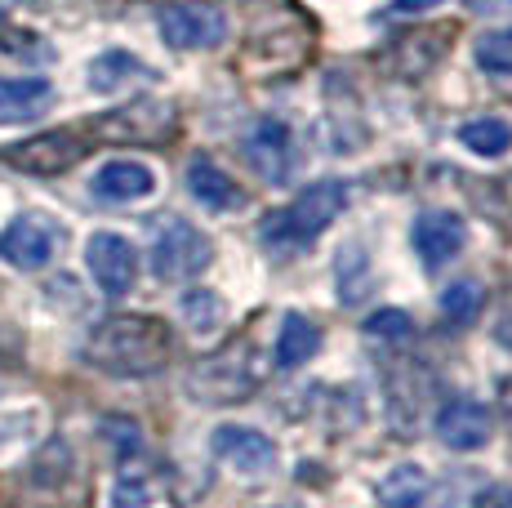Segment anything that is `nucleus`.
<instances>
[{
	"instance_id": "obj_13",
	"label": "nucleus",
	"mask_w": 512,
	"mask_h": 508,
	"mask_svg": "<svg viewBox=\"0 0 512 508\" xmlns=\"http://www.w3.org/2000/svg\"><path fill=\"white\" fill-rule=\"evenodd\" d=\"M490 433H495V419L472 397H455V402L437 410V437L450 451H477V446L490 442Z\"/></svg>"
},
{
	"instance_id": "obj_30",
	"label": "nucleus",
	"mask_w": 512,
	"mask_h": 508,
	"mask_svg": "<svg viewBox=\"0 0 512 508\" xmlns=\"http://www.w3.org/2000/svg\"><path fill=\"white\" fill-rule=\"evenodd\" d=\"M499 410H504L508 424H512V375L504 379V384H499Z\"/></svg>"
},
{
	"instance_id": "obj_1",
	"label": "nucleus",
	"mask_w": 512,
	"mask_h": 508,
	"mask_svg": "<svg viewBox=\"0 0 512 508\" xmlns=\"http://www.w3.org/2000/svg\"><path fill=\"white\" fill-rule=\"evenodd\" d=\"M174 335L161 317H139V312H121L94 326L90 344H85V361L103 375L116 379H143L170 361Z\"/></svg>"
},
{
	"instance_id": "obj_29",
	"label": "nucleus",
	"mask_w": 512,
	"mask_h": 508,
	"mask_svg": "<svg viewBox=\"0 0 512 508\" xmlns=\"http://www.w3.org/2000/svg\"><path fill=\"white\" fill-rule=\"evenodd\" d=\"M495 339H499V348H508L512 353V308L499 317V326H495Z\"/></svg>"
},
{
	"instance_id": "obj_31",
	"label": "nucleus",
	"mask_w": 512,
	"mask_h": 508,
	"mask_svg": "<svg viewBox=\"0 0 512 508\" xmlns=\"http://www.w3.org/2000/svg\"><path fill=\"white\" fill-rule=\"evenodd\" d=\"M18 0H0V18H9V9H14Z\"/></svg>"
},
{
	"instance_id": "obj_12",
	"label": "nucleus",
	"mask_w": 512,
	"mask_h": 508,
	"mask_svg": "<svg viewBox=\"0 0 512 508\" xmlns=\"http://www.w3.org/2000/svg\"><path fill=\"white\" fill-rule=\"evenodd\" d=\"M170 116H174V107H170V103L139 99V103L121 107V112H112V116H98L94 130L103 134V139L152 143V139H165V134H170Z\"/></svg>"
},
{
	"instance_id": "obj_28",
	"label": "nucleus",
	"mask_w": 512,
	"mask_h": 508,
	"mask_svg": "<svg viewBox=\"0 0 512 508\" xmlns=\"http://www.w3.org/2000/svg\"><path fill=\"white\" fill-rule=\"evenodd\" d=\"M477 508H512V491H504V486H490V491H481Z\"/></svg>"
},
{
	"instance_id": "obj_9",
	"label": "nucleus",
	"mask_w": 512,
	"mask_h": 508,
	"mask_svg": "<svg viewBox=\"0 0 512 508\" xmlns=\"http://www.w3.org/2000/svg\"><path fill=\"white\" fill-rule=\"evenodd\" d=\"M210 446H214V455H219V464H228L232 473L263 477V473L277 468V446H272V437H263L259 428L223 424Z\"/></svg>"
},
{
	"instance_id": "obj_20",
	"label": "nucleus",
	"mask_w": 512,
	"mask_h": 508,
	"mask_svg": "<svg viewBox=\"0 0 512 508\" xmlns=\"http://www.w3.org/2000/svg\"><path fill=\"white\" fill-rule=\"evenodd\" d=\"M459 139L477 156H504L512 148V125L499 121V116H477V121H468L464 130H459Z\"/></svg>"
},
{
	"instance_id": "obj_5",
	"label": "nucleus",
	"mask_w": 512,
	"mask_h": 508,
	"mask_svg": "<svg viewBox=\"0 0 512 508\" xmlns=\"http://www.w3.org/2000/svg\"><path fill=\"white\" fill-rule=\"evenodd\" d=\"M58 246H63V228L49 214H18L5 232H0V259L14 263L23 272H41L54 263Z\"/></svg>"
},
{
	"instance_id": "obj_19",
	"label": "nucleus",
	"mask_w": 512,
	"mask_h": 508,
	"mask_svg": "<svg viewBox=\"0 0 512 508\" xmlns=\"http://www.w3.org/2000/svg\"><path fill=\"white\" fill-rule=\"evenodd\" d=\"M428 491H432L428 473H423L419 464H401V468H392V473L383 477L374 495H379L383 508H423L428 504Z\"/></svg>"
},
{
	"instance_id": "obj_3",
	"label": "nucleus",
	"mask_w": 512,
	"mask_h": 508,
	"mask_svg": "<svg viewBox=\"0 0 512 508\" xmlns=\"http://www.w3.org/2000/svg\"><path fill=\"white\" fill-rule=\"evenodd\" d=\"M259 379H263V366L254 361V348L232 344L187 370V393L205 406H232L259 393Z\"/></svg>"
},
{
	"instance_id": "obj_6",
	"label": "nucleus",
	"mask_w": 512,
	"mask_h": 508,
	"mask_svg": "<svg viewBox=\"0 0 512 508\" xmlns=\"http://www.w3.org/2000/svg\"><path fill=\"white\" fill-rule=\"evenodd\" d=\"M156 27H161L170 50H214V45H223V36H228V18L214 5H201V0L165 5Z\"/></svg>"
},
{
	"instance_id": "obj_23",
	"label": "nucleus",
	"mask_w": 512,
	"mask_h": 508,
	"mask_svg": "<svg viewBox=\"0 0 512 508\" xmlns=\"http://www.w3.org/2000/svg\"><path fill=\"white\" fill-rule=\"evenodd\" d=\"M152 495H156V491H152V477H147V468L130 455V464H125L121 477H116L112 504H116V508H143L147 500H152Z\"/></svg>"
},
{
	"instance_id": "obj_21",
	"label": "nucleus",
	"mask_w": 512,
	"mask_h": 508,
	"mask_svg": "<svg viewBox=\"0 0 512 508\" xmlns=\"http://www.w3.org/2000/svg\"><path fill=\"white\" fill-rule=\"evenodd\" d=\"M481 304H486V290L468 277L441 290V312H446V321H455V326H468V321L481 312Z\"/></svg>"
},
{
	"instance_id": "obj_22",
	"label": "nucleus",
	"mask_w": 512,
	"mask_h": 508,
	"mask_svg": "<svg viewBox=\"0 0 512 508\" xmlns=\"http://www.w3.org/2000/svg\"><path fill=\"white\" fill-rule=\"evenodd\" d=\"M361 330H366V339H379V344H410V339H415V321H410L401 308L370 312Z\"/></svg>"
},
{
	"instance_id": "obj_7",
	"label": "nucleus",
	"mask_w": 512,
	"mask_h": 508,
	"mask_svg": "<svg viewBox=\"0 0 512 508\" xmlns=\"http://www.w3.org/2000/svg\"><path fill=\"white\" fill-rule=\"evenodd\" d=\"M241 152L263 183H285L294 174V161H299V156H294V134L281 116H259V121L245 130Z\"/></svg>"
},
{
	"instance_id": "obj_24",
	"label": "nucleus",
	"mask_w": 512,
	"mask_h": 508,
	"mask_svg": "<svg viewBox=\"0 0 512 508\" xmlns=\"http://www.w3.org/2000/svg\"><path fill=\"white\" fill-rule=\"evenodd\" d=\"M370 286V263H366V250L361 246H348L339 254V295L348 299V304H357L361 295H366Z\"/></svg>"
},
{
	"instance_id": "obj_2",
	"label": "nucleus",
	"mask_w": 512,
	"mask_h": 508,
	"mask_svg": "<svg viewBox=\"0 0 512 508\" xmlns=\"http://www.w3.org/2000/svg\"><path fill=\"white\" fill-rule=\"evenodd\" d=\"M343 205H348V188H343V183H334V179L312 183V188L299 192L285 210L263 219V228H259L263 246L268 250H303V246H312V241H317L321 232H326L330 223L343 214Z\"/></svg>"
},
{
	"instance_id": "obj_4",
	"label": "nucleus",
	"mask_w": 512,
	"mask_h": 508,
	"mask_svg": "<svg viewBox=\"0 0 512 508\" xmlns=\"http://www.w3.org/2000/svg\"><path fill=\"white\" fill-rule=\"evenodd\" d=\"M214 246L201 228H192L187 219H161L152 237V272L161 281H192L210 268Z\"/></svg>"
},
{
	"instance_id": "obj_27",
	"label": "nucleus",
	"mask_w": 512,
	"mask_h": 508,
	"mask_svg": "<svg viewBox=\"0 0 512 508\" xmlns=\"http://www.w3.org/2000/svg\"><path fill=\"white\" fill-rule=\"evenodd\" d=\"M432 5H441V0H392V9H388V14L410 18V14H423V9H432Z\"/></svg>"
},
{
	"instance_id": "obj_17",
	"label": "nucleus",
	"mask_w": 512,
	"mask_h": 508,
	"mask_svg": "<svg viewBox=\"0 0 512 508\" xmlns=\"http://www.w3.org/2000/svg\"><path fill=\"white\" fill-rule=\"evenodd\" d=\"M152 67L143 63V58H134L130 50H103L90 63V90L98 94H116V90H125V85H134V81H152Z\"/></svg>"
},
{
	"instance_id": "obj_8",
	"label": "nucleus",
	"mask_w": 512,
	"mask_h": 508,
	"mask_svg": "<svg viewBox=\"0 0 512 508\" xmlns=\"http://www.w3.org/2000/svg\"><path fill=\"white\" fill-rule=\"evenodd\" d=\"M85 263H90V277L98 281V290L112 299L130 295L134 281H139V250L121 232H94L90 246H85Z\"/></svg>"
},
{
	"instance_id": "obj_18",
	"label": "nucleus",
	"mask_w": 512,
	"mask_h": 508,
	"mask_svg": "<svg viewBox=\"0 0 512 508\" xmlns=\"http://www.w3.org/2000/svg\"><path fill=\"white\" fill-rule=\"evenodd\" d=\"M317 353H321V326L308 321L303 312H285L281 335H277V366L294 370V366H303V361H312Z\"/></svg>"
},
{
	"instance_id": "obj_15",
	"label": "nucleus",
	"mask_w": 512,
	"mask_h": 508,
	"mask_svg": "<svg viewBox=\"0 0 512 508\" xmlns=\"http://www.w3.org/2000/svg\"><path fill=\"white\" fill-rule=\"evenodd\" d=\"M54 107V85L41 76H23V81H0V125L36 121Z\"/></svg>"
},
{
	"instance_id": "obj_16",
	"label": "nucleus",
	"mask_w": 512,
	"mask_h": 508,
	"mask_svg": "<svg viewBox=\"0 0 512 508\" xmlns=\"http://www.w3.org/2000/svg\"><path fill=\"white\" fill-rule=\"evenodd\" d=\"M187 192L205 205V210H236L241 205V188L228 179V170L210 161V156H196L187 165Z\"/></svg>"
},
{
	"instance_id": "obj_11",
	"label": "nucleus",
	"mask_w": 512,
	"mask_h": 508,
	"mask_svg": "<svg viewBox=\"0 0 512 508\" xmlns=\"http://www.w3.org/2000/svg\"><path fill=\"white\" fill-rule=\"evenodd\" d=\"M410 241H415V254L423 259V268H441V263H450L459 250H464L468 223L450 210H423L415 219Z\"/></svg>"
},
{
	"instance_id": "obj_14",
	"label": "nucleus",
	"mask_w": 512,
	"mask_h": 508,
	"mask_svg": "<svg viewBox=\"0 0 512 508\" xmlns=\"http://www.w3.org/2000/svg\"><path fill=\"white\" fill-rule=\"evenodd\" d=\"M90 192L107 205H130V201H143L156 192V174L147 170L143 161H107L103 170L94 174Z\"/></svg>"
},
{
	"instance_id": "obj_25",
	"label": "nucleus",
	"mask_w": 512,
	"mask_h": 508,
	"mask_svg": "<svg viewBox=\"0 0 512 508\" xmlns=\"http://www.w3.org/2000/svg\"><path fill=\"white\" fill-rule=\"evenodd\" d=\"M183 321L192 330H214L223 321V299L214 295V290H187L183 295Z\"/></svg>"
},
{
	"instance_id": "obj_10",
	"label": "nucleus",
	"mask_w": 512,
	"mask_h": 508,
	"mask_svg": "<svg viewBox=\"0 0 512 508\" xmlns=\"http://www.w3.org/2000/svg\"><path fill=\"white\" fill-rule=\"evenodd\" d=\"M81 156H85V139H76L72 130H49V134H36V139L18 143V148H9L5 161L27 174H63V170H72Z\"/></svg>"
},
{
	"instance_id": "obj_26",
	"label": "nucleus",
	"mask_w": 512,
	"mask_h": 508,
	"mask_svg": "<svg viewBox=\"0 0 512 508\" xmlns=\"http://www.w3.org/2000/svg\"><path fill=\"white\" fill-rule=\"evenodd\" d=\"M477 63L495 76H512V27H499V32H486L477 41Z\"/></svg>"
}]
</instances>
